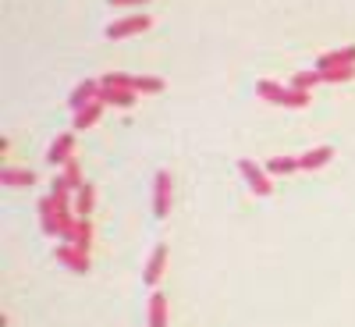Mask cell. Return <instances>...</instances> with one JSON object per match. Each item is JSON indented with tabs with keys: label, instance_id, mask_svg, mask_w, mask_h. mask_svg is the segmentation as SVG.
<instances>
[{
	"label": "cell",
	"instance_id": "1",
	"mask_svg": "<svg viewBox=\"0 0 355 327\" xmlns=\"http://www.w3.org/2000/svg\"><path fill=\"white\" fill-rule=\"evenodd\" d=\"M256 93L263 97V100H270V103H281V107H291V110H299V107H306L309 103V93L306 89H284V85H277V82H270V78H259L256 82Z\"/></svg>",
	"mask_w": 355,
	"mask_h": 327
},
{
	"label": "cell",
	"instance_id": "2",
	"mask_svg": "<svg viewBox=\"0 0 355 327\" xmlns=\"http://www.w3.org/2000/svg\"><path fill=\"white\" fill-rule=\"evenodd\" d=\"M150 25H153L150 15H128V18H121V22L107 25V40H128V36H139V33H146Z\"/></svg>",
	"mask_w": 355,
	"mask_h": 327
},
{
	"label": "cell",
	"instance_id": "3",
	"mask_svg": "<svg viewBox=\"0 0 355 327\" xmlns=\"http://www.w3.org/2000/svg\"><path fill=\"white\" fill-rule=\"evenodd\" d=\"M239 171H242V178L249 182V189H252L256 196H270V192H274L270 171H263L259 164H252V160H242V164H239Z\"/></svg>",
	"mask_w": 355,
	"mask_h": 327
},
{
	"label": "cell",
	"instance_id": "4",
	"mask_svg": "<svg viewBox=\"0 0 355 327\" xmlns=\"http://www.w3.org/2000/svg\"><path fill=\"white\" fill-rule=\"evenodd\" d=\"M153 214L157 217H167L171 214V174L160 171L157 182H153Z\"/></svg>",
	"mask_w": 355,
	"mask_h": 327
},
{
	"label": "cell",
	"instance_id": "5",
	"mask_svg": "<svg viewBox=\"0 0 355 327\" xmlns=\"http://www.w3.org/2000/svg\"><path fill=\"white\" fill-rule=\"evenodd\" d=\"M57 260H61L64 267H71V271H78V274H85V271H89V249H82V246L64 242L61 249H57Z\"/></svg>",
	"mask_w": 355,
	"mask_h": 327
},
{
	"label": "cell",
	"instance_id": "6",
	"mask_svg": "<svg viewBox=\"0 0 355 327\" xmlns=\"http://www.w3.org/2000/svg\"><path fill=\"white\" fill-rule=\"evenodd\" d=\"M71 150H75V135H71V132L57 135L53 146L46 150V164H68V160H71Z\"/></svg>",
	"mask_w": 355,
	"mask_h": 327
},
{
	"label": "cell",
	"instance_id": "7",
	"mask_svg": "<svg viewBox=\"0 0 355 327\" xmlns=\"http://www.w3.org/2000/svg\"><path fill=\"white\" fill-rule=\"evenodd\" d=\"M345 65H355V47H341V50H331L316 61V72H331V68H345Z\"/></svg>",
	"mask_w": 355,
	"mask_h": 327
},
{
	"label": "cell",
	"instance_id": "8",
	"mask_svg": "<svg viewBox=\"0 0 355 327\" xmlns=\"http://www.w3.org/2000/svg\"><path fill=\"white\" fill-rule=\"evenodd\" d=\"M100 100L107 107H132L135 103V93H132V89H117V85H103L100 82Z\"/></svg>",
	"mask_w": 355,
	"mask_h": 327
},
{
	"label": "cell",
	"instance_id": "9",
	"mask_svg": "<svg viewBox=\"0 0 355 327\" xmlns=\"http://www.w3.org/2000/svg\"><path fill=\"white\" fill-rule=\"evenodd\" d=\"M164 267H167V246L160 242L157 249H153V256H150V267H146V285H160V278H164Z\"/></svg>",
	"mask_w": 355,
	"mask_h": 327
},
{
	"label": "cell",
	"instance_id": "10",
	"mask_svg": "<svg viewBox=\"0 0 355 327\" xmlns=\"http://www.w3.org/2000/svg\"><path fill=\"white\" fill-rule=\"evenodd\" d=\"M103 100H93V103H85V107H78L75 110V128L82 132V128H93L96 121H100V114H103Z\"/></svg>",
	"mask_w": 355,
	"mask_h": 327
},
{
	"label": "cell",
	"instance_id": "11",
	"mask_svg": "<svg viewBox=\"0 0 355 327\" xmlns=\"http://www.w3.org/2000/svg\"><path fill=\"white\" fill-rule=\"evenodd\" d=\"M331 157H334L331 146H316V150H306V153L299 157V167H302V171H316V167L327 164Z\"/></svg>",
	"mask_w": 355,
	"mask_h": 327
},
{
	"label": "cell",
	"instance_id": "12",
	"mask_svg": "<svg viewBox=\"0 0 355 327\" xmlns=\"http://www.w3.org/2000/svg\"><path fill=\"white\" fill-rule=\"evenodd\" d=\"M93 100H100V82H82V85H75V93H71V110H78V107H85V103H93Z\"/></svg>",
	"mask_w": 355,
	"mask_h": 327
},
{
	"label": "cell",
	"instance_id": "13",
	"mask_svg": "<svg viewBox=\"0 0 355 327\" xmlns=\"http://www.w3.org/2000/svg\"><path fill=\"white\" fill-rule=\"evenodd\" d=\"M64 242L89 249V242H93V228H89V217H78V221H75V228H71V231L64 235Z\"/></svg>",
	"mask_w": 355,
	"mask_h": 327
},
{
	"label": "cell",
	"instance_id": "14",
	"mask_svg": "<svg viewBox=\"0 0 355 327\" xmlns=\"http://www.w3.org/2000/svg\"><path fill=\"white\" fill-rule=\"evenodd\" d=\"M93 206H96V189L85 182V185L75 192V214H78V217H89V214H93Z\"/></svg>",
	"mask_w": 355,
	"mask_h": 327
},
{
	"label": "cell",
	"instance_id": "15",
	"mask_svg": "<svg viewBox=\"0 0 355 327\" xmlns=\"http://www.w3.org/2000/svg\"><path fill=\"white\" fill-rule=\"evenodd\" d=\"M40 224H43V231L50 235V239H53V235H61V231H57V217H53V192L40 199Z\"/></svg>",
	"mask_w": 355,
	"mask_h": 327
},
{
	"label": "cell",
	"instance_id": "16",
	"mask_svg": "<svg viewBox=\"0 0 355 327\" xmlns=\"http://www.w3.org/2000/svg\"><path fill=\"white\" fill-rule=\"evenodd\" d=\"M150 327H167V299H164V292H153V299H150Z\"/></svg>",
	"mask_w": 355,
	"mask_h": 327
},
{
	"label": "cell",
	"instance_id": "17",
	"mask_svg": "<svg viewBox=\"0 0 355 327\" xmlns=\"http://www.w3.org/2000/svg\"><path fill=\"white\" fill-rule=\"evenodd\" d=\"M61 178H64V185H68L71 192H78V189L85 185V182H82V167H78V160H75V157L64 164V174H61Z\"/></svg>",
	"mask_w": 355,
	"mask_h": 327
},
{
	"label": "cell",
	"instance_id": "18",
	"mask_svg": "<svg viewBox=\"0 0 355 327\" xmlns=\"http://www.w3.org/2000/svg\"><path fill=\"white\" fill-rule=\"evenodd\" d=\"M33 182H36V174H33V171H15V167L4 171V185H11V189H15V185L25 189V185H33Z\"/></svg>",
	"mask_w": 355,
	"mask_h": 327
},
{
	"label": "cell",
	"instance_id": "19",
	"mask_svg": "<svg viewBox=\"0 0 355 327\" xmlns=\"http://www.w3.org/2000/svg\"><path fill=\"white\" fill-rule=\"evenodd\" d=\"M266 171H270V178H277V174H291V171H299V160H291V157H274L270 164H266Z\"/></svg>",
	"mask_w": 355,
	"mask_h": 327
},
{
	"label": "cell",
	"instance_id": "20",
	"mask_svg": "<svg viewBox=\"0 0 355 327\" xmlns=\"http://www.w3.org/2000/svg\"><path fill=\"white\" fill-rule=\"evenodd\" d=\"M135 93H164V78H153V75H135Z\"/></svg>",
	"mask_w": 355,
	"mask_h": 327
},
{
	"label": "cell",
	"instance_id": "21",
	"mask_svg": "<svg viewBox=\"0 0 355 327\" xmlns=\"http://www.w3.org/2000/svg\"><path fill=\"white\" fill-rule=\"evenodd\" d=\"M316 82H323V75H320L316 68H313V72H295V78H291V85H295V89H306V93H309Z\"/></svg>",
	"mask_w": 355,
	"mask_h": 327
},
{
	"label": "cell",
	"instance_id": "22",
	"mask_svg": "<svg viewBox=\"0 0 355 327\" xmlns=\"http://www.w3.org/2000/svg\"><path fill=\"white\" fill-rule=\"evenodd\" d=\"M323 82H348L355 78V65H345V68H331V72H320Z\"/></svg>",
	"mask_w": 355,
	"mask_h": 327
},
{
	"label": "cell",
	"instance_id": "23",
	"mask_svg": "<svg viewBox=\"0 0 355 327\" xmlns=\"http://www.w3.org/2000/svg\"><path fill=\"white\" fill-rule=\"evenodd\" d=\"M103 85H117V89H132V93H135V75H117V72H110V75H103Z\"/></svg>",
	"mask_w": 355,
	"mask_h": 327
},
{
	"label": "cell",
	"instance_id": "24",
	"mask_svg": "<svg viewBox=\"0 0 355 327\" xmlns=\"http://www.w3.org/2000/svg\"><path fill=\"white\" fill-rule=\"evenodd\" d=\"M139 4H150V0H110V8H139Z\"/></svg>",
	"mask_w": 355,
	"mask_h": 327
}]
</instances>
